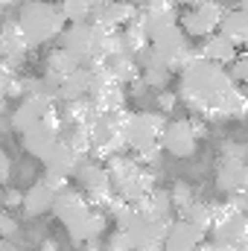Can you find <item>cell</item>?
I'll return each mask as SVG.
<instances>
[{"label": "cell", "instance_id": "cell-39", "mask_svg": "<svg viewBox=\"0 0 248 251\" xmlns=\"http://www.w3.org/2000/svg\"><path fill=\"white\" fill-rule=\"evenodd\" d=\"M207 251H248V246H210L207 243Z\"/></svg>", "mask_w": 248, "mask_h": 251}, {"label": "cell", "instance_id": "cell-43", "mask_svg": "<svg viewBox=\"0 0 248 251\" xmlns=\"http://www.w3.org/2000/svg\"><path fill=\"white\" fill-rule=\"evenodd\" d=\"M196 251H207V243H201V246H198Z\"/></svg>", "mask_w": 248, "mask_h": 251}, {"label": "cell", "instance_id": "cell-10", "mask_svg": "<svg viewBox=\"0 0 248 251\" xmlns=\"http://www.w3.org/2000/svg\"><path fill=\"white\" fill-rule=\"evenodd\" d=\"M21 137H24V149H26L32 158L44 161V158H47V152H50V149L56 146V140L62 137V120H59V108L53 105V108L44 114V120H38L32 128H26Z\"/></svg>", "mask_w": 248, "mask_h": 251}, {"label": "cell", "instance_id": "cell-28", "mask_svg": "<svg viewBox=\"0 0 248 251\" xmlns=\"http://www.w3.org/2000/svg\"><path fill=\"white\" fill-rule=\"evenodd\" d=\"M82 62L79 59H73L70 53H64L62 47H56L50 56H47V76H56V79H62L67 73H73V70H79Z\"/></svg>", "mask_w": 248, "mask_h": 251}, {"label": "cell", "instance_id": "cell-22", "mask_svg": "<svg viewBox=\"0 0 248 251\" xmlns=\"http://www.w3.org/2000/svg\"><path fill=\"white\" fill-rule=\"evenodd\" d=\"M59 120H62V126H76V128H94V123L99 120V111L94 108V102H91L88 97H82V100H73V102H62Z\"/></svg>", "mask_w": 248, "mask_h": 251}, {"label": "cell", "instance_id": "cell-31", "mask_svg": "<svg viewBox=\"0 0 248 251\" xmlns=\"http://www.w3.org/2000/svg\"><path fill=\"white\" fill-rule=\"evenodd\" d=\"M225 70H228L231 82H234L237 88H243V85H246V79H248V59L243 56V53H237V59H234V62L228 64Z\"/></svg>", "mask_w": 248, "mask_h": 251}, {"label": "cell", "instance_id": "cell-15", "mask_svg": "<svg viewBox=\"0 0 248 251\" xmlns=\"http://www.w3.org/2000/svg\"><path fill=\"white\" fill-rule=\"evenodd\" d=\"M134 15H137V6L131 0H108V3H99L91 12L88 24L102 26V29H123Z\"/></svg>", "mask_w": 248, "mask_h": 251}, {"label": "cell", "instance_id": "cell-46", "mask_svg": "<svg viewBox=\"0 0 248 251\" xmlns=\"http://www.w3.org/2000/svg\"><path fill=\"white\" fill-rule=\"evenodd\" d=\"M3 246H6V243H3V240H0V251H3Z\"/></svg>", "mask_w": 248, "mask_h": 251}, {"label": "cell", "instance_id": "cell-18", "mask_svg": "<svg viewBox=\"0 0 248 251\" xmlns=\"http://www.w3.org/2000/svg\"><path fill=\"white\" fill-rule=\"evenodd\" d=\"M246 187H248L246 161L222 158L219 161V170H216V190L225 193V196H237V193H246Z\"/></svg>", "mask_w": 248, "mask_h": 251}, {"label": "cell", "instance_id": "cell-26", "mask_svg": "<svg viewBox=\"0 0 248 251\" xmlns=\"http://www.w3.org/2000/svg\"><path fill=\"white\" fill-rule=\"evenodd\" d=\"M99 67H102L105 76L114 79L117 85H128V82L140 79V70H137L134 56H123V53H117V56H105V59L99 62Z\"/></svg>", "mask_w": 248, "mask_h": 251}, {"label": "cell", "instance_id": "cell-24", "mask_svg": "<svg viewBox=\"0 0 248 251\" xmlns=\"http://www.w3.org/2000/svg\"><path fill=\"white\" fill-rule=\"evenodd\" d=\"M219 35H225L234 47H243L248 41V15L246 9H228L222 12V21H219Z\"/></svg>", "mask_w": 248, "mask_h": 251}, {"label": "cell", "instance_id": "cell-7", "mask_svg": "<svg viewBox=\"0 0 248 251\" xmlns=\"http://www.w3.org/2000/svg\"><path fill=\"white\" fill-rule=\"evenodd\" d=\"M123 126H125V111L99 114V120L91 128V155H94V161L102 164V161H108L114 155H123L125 149Z\"/></svg>", "mask_w": 248, "mask_h": 251}, {"label": "cell", "instance_id": "cell-25", "mask_svg": "<svg viewBox=\"0 0 248 251\" xmlns=\"http://www.w3.org/2000/svg\"><path fill=\"white\" fill-rule=\"evenodd\" d=\"M26 50H29V44H26L24 32L18 29V24L15 21H6L3 29H0V56L6 62H21L26 56Z\"/></svg>", "mask_w": 248, "mask_h": 251}, {"label": "cell", "instance_id": "cell-23", "mask_svg": "<svg viewBox=\"0 0 248 251\" xmlns=\"http://www.w3.org/2000/svg\"><path fill=\"white\" fill-rule=\"evenodd\" d=\"M79 161H82V158H79V155H76V152H73V149L64 143L62 137H59V140H56V146L47 152V158H44L41 164L47 167V173H50V176L67 178V176H73V173H76Z\"/></svg>", "mask_w": 248, "mask_h": 251}, {"label": "cell", "instance_id": "cell-42", "mask_svg": "<svg viewBox=\"0 0 248 251\" xmlns=\"http://www.w3.org/2000/svg\"><path fill=\"white\" fill-rule=\"evenodd\" d=\"M38 251H59V249H56V243H44Z\"/></svg>", "mask_w": 248, "mask_h": 251}, {"label": "cell", "instance_id": "cell-34", "mask_svg": "<svg viewBox=\"0 0 248 251\" xmlns=\"http://www.w3.org/2000/svg\"><path fill=\"white\" fill-rule=\"evenodd\" d=\"M15 231H18V222L12 219V213H9V210H3V207H0V240L12 237Z\"/></svg>", "mask_w": 248, "mask_h": 251}, {"label": "cell", "instance_id": "cell-47", "mask_svg": "<svg viewBox=\"0 0 248 251\" xmlns=\"http://www.w3.org/2000/svg\"><path fill=\"white\" fill-rule=\"evenodd\" d=\"M99 3H108V0H99Z\"/></svg>", "mask_w": 248, "mask_h": 251}, {"label": "cell", "instance_id": "cell-32", "mask_svg": "<svg viewBox=\"0 0 248 251\" xmlns=\"http://www.w3.org/2000/svg\"><path fill=\"white\" fill-rule=\"evenodd\" d=\"M102 251H131V240H128V234L120 231V228H114L111 234H108V240L105 243H99Z\"/></svg>", "mask_w": 248, "mask_h": 251}, {"label": "cell", "instance_id": "cell-9", "mask_svg": "<svg viewBox=\"0 0 248 251\" xmlns=\"http://www.w3.org/2000/svg\"><path fill=\"white\" fill-rule=\"evenodd\" d=\"M222 12L225 6L219 0H207V3H198L193 9H187L184 15L178 18V29L184 32L187 38H207L219 29V21H222Z\"/></svg>", "mask_w": 248, "mask_h": 251}, {"label": "cell", "instance_id": "cell-13", "mask_svg": "<svg viewBox=\"0 0 248 251\" xmlns=\"http://www.w3.org/2000/svg\"><path fill=\"white\" fill-rule=\"evenodd\" d=\"M64 184H67V178H59V176H50V173H47L41 181H35L32 187L24 193V201H21L24 213H26V216L50 213V207H53V196H56Z\"/></svg>", "mask_w": 248, "mask_h": 251}, {"label": "cell", "instance_id": "cell-12", "mask_svg": "<svg viewBox=\"0 0 248 251\" xmlns=\"http://www.w3.org/2000/svg\"><path fill=\"white\" fill-rule=\"evenodd\" d=\"M198 146V134L193 120H167L161 131V149L175 155V158H190Z\"/></svg>", "mask_w": 248, "mask_h": 251}, {"label": "cell", "instance_id": "cell-4", "mask_svg": "<svg viewBox=\"0 0 248 251\" xmlns=\"http://www.w3.org/2000/svg\"><path fill=\"white\" fill-rule=\"evenodd\" d=\"M18 29L24 32L29 50L32 47H41L53 38H59L64 29V15L56 3H44V0H32V3H24L21 12H18Z\"/></svg>", "mask_w": 248, "mask_h": 251}, {"label": "cell", "instance_id": "cell-29", "mask_svg": "<svg viewBox=\"0 0 248 251\" xmlns=\"http://www.w3.org/2000/svg\"><path fill=\"white\" fill-rule=\"evenodd\" d=\"M99 6V0H62V15L64 21H70V24H82V21H88L91 18V12Z\"/></svg>", "mask_w": 248, "mask_h": 251}, {"label": "cell", "instance_id": "cell-14", "mask_svg": "<svg viewBox=\"0 0 248 251\" xmlns=\"http://www.w3.org/2000/svg\"><path fill=\"white\" fill-rule=\"evenodd\" d=\"M105 228H108V216L102 210H94L88 207L85 213H79L73 222L64 225L67 237L76 243V246H85V243H99L105 237Z\"/></svg>", "mask_w": 248, "mask_h": 251}, {"label": "cell", "instance_id": "cell-45", "mask_svg": "<svg viewBox=\"0 0 248 251\" xmlns=\"http://www.w3.org/2000/svg\"><path fill=\"white\" fill-rule=\"evenodd\" d=\"M131 3H134V6H140V3H143V0H131Z\"/></svg>", "mask_w": 248, "mask_h": 251}, {"label": "cell", "instance_id": "cell-1", "mask_svg": "<svg viewBox=\"0 0 248 251\" xmlns=\"http://www.w3.org/2000/svg\"><path fill=\"white\" fill-rule=\"evenodd\" d=\"M228 88H237V85L231 82L228 70L219 67V64H213V62L198 59V53H196V56L178 70V94H175V97H178V102H184L193 114L204 117V114H207V105H210L219 94H225Z\"/></svg>", "mask_w": 248, "mask_h": 251}, {"label": "cell", "instance_id": "cell-5", "mask_svg": "<svg viewBox=\"0 0 248 251\" xmlns=\"http://www.w3.org/2000/svg\"><path fill=\"white\" fill-rule=\"evenodd\" d=\"M76 184H79V193L85 196V201L94 207V210H108L111 207V201L117 199L114 196V187H111V178H108V173H105V164H99V161H94V158H85V161H79V167H76Z\"/></svg>", "mask_w": 248, "mask_h": 251}, {"label": "cell", "instance_id": "cell-17", "mask_svg": "<svg viewBox=\"0 0 248 251\" xmlns=\"http://www.w3.org/2000/svg\"><path fill=\"white\" fill-rule=\"evenodd\" d=\"M201 243H207V237L198 228H193L184 219H173L170 228H167V237H164L161 251H196Z\"/></svg>", "mask_w": 248, "mask_h": 251}, {"label": "cell", "instance_id": "cell-35", "mask_svg": "<svg viewBox=\"0 0 248 251\" xmlns=\"http://www.w3.org/2000/svg\"><path fill=\"white\" fill-rule=\"evenodd\" d=\"M222 158H237V161H246V143H225L222 146Z\"/></svg>", "mask_w": 248, "mask_h": 251}, {"label": "cell", "instance_id": "cell-3", "mask_svg": "<svg viewBox=\"0 0 248 251\" xmlns=\"http://www.w3.org/2000/svg\"><path fill=\"white\" fill-rule=\"evenodd\" d=\"M105 173H108V178H111L114 196L123 199L125 204H140V201L155 190L152 173H149L140 161H134V158H128V155H114V158H108V161H105Z\"/></svg>", "mask_w": 248, "mask_h": 251}, {"label": "cell", "instance_id": "cell-19", "mask_svg": "<svg viewBox=\"0 0 248 251\" xmlns=\"http://www.w3.org/2000/svg\"><path fill=\"white\" fill-rule=\"evenodd\" d=\"M91 24L88 21H82V24H70V26H64L62 35H59V47H62L64 53H70L73 59H79L82 62V67L88 64V59H91Z\"/></svg>", "mask_w": 248, "mask_h": 251}, {"label": "cell", "instance_id": "cell-37", "mask_svg": "<svg viewBox=\"0 0 248 251\" xmlns=\"http://www.w3.org/2000/svg\"><path fill=\"white\" fill-rule=\"evenodd\" d=\"M12 70L6 64H0V100H6V91H9V82H12Z\"/></svg>", "mask_w": 248, "mask_h": 251}, {"label": "cell", "instance_id": "cell-21", "mask_svg": "<svg viewBox=\"0 0 248 251\" xmlns=\"http://www.w3.org/2000/svg\"><path fill=\"white\" fill-rule=\"evenodd\" d=\"M88 207H91V204L85 201V196H82L79 190L70 187V184H64V187L53 196V207H50V210L62 219V225H67V222H73L79 213H85Z\"/></svg>", "mask_w": 248, "mask_h": 251}, {"label": "cell", "instance_id": "cell-41", "mask_svg": "<svg viewBox=\"0 0 248 251\" xmlns=\"http://www.w3.org/2000/svg\"><path fill=\"white\" fill-rule=\"evenodd\" d=\"M79 251H102V246H99V243H85Z\"/></svg>", "mask_w": 248, "mask_h": 251}, {"label": "cell", "instance_id": "cell-44", "mask_svg": "<svg viewBox=\"0 0 248 251\" xmlns=\"http://www.w3.org/2000/svg\"><path fill=\"white\" fill-rule=\"evenodd\" d=\"M9 3H15V0H0V6H9Z\"/></svg>", "mask_w": 248, "mask_h": 251}, {"label": "cell", "instance_id": "cell-33", "mask_svg": "<svg viewBox=\"0 0 248 251\" xmlns=\"http://www.w3.org/2000/svg\"><path fill=\"white\" fill-rule=\"evenodd\" d=\"M155 102H158V114H164V117H167V114H170V111L178 105V97H175L173 91H161Z\"/></svg>", "mask_w": 248, "mask_h": 251}, {"label": "cell", "instance_id": "cell-2", "mask_svg": "<svg viewBox=\"0 0 248 251\" xmlns=\"http://www.w3.org/2000/svg\"><path fill=\"white\" fill-rule=\"evenodd\" d=\"M167 126V117L158 111H134L125 114L123 126V137H125V149L134 152V161H140L143 167L158 161L161 155V131Z\"/></svg>", "mask_w": 248, "mask_h": 251}, {"label": "cell", "instance_id": "cell-36", "mask_svg": "<svg viewBox=\"0 0 248 251\" xmlns=\"http://www.w3.org/2000/svg\"><path fill=\"white\" fill-rule=\"evenodd\" d=\"M21 201H24V193L21 190H6L3 193V210H12V207H21Z\"/></svg>", "mask_w": 248, "mask_h": 251}, {"label": "cell", "instance_id": "cell-6", "mask_svg": "<svg viewBox=\"0 0 248 251\" xmlns=\"http://www.w3.org/2000/svg\"><path fill=\"white\" fill-rule=\"evenodd\" d=\"M170 222L173 219H161V216H155V213L131 204V216H128L125 228H120V231L128 234L131 251H161Z\"/></svg>", "mask_w": 248, "mask_h": 251}, {"label": "cell", "instance_id": "cell-30", "mask_svg": "<svg viewBox=\"0 0 248 251\" xmlns=\"http://www.w3.org/2000/svg\"><path fill=\"white\" fill-rule=\"evenodd\" d=\"M167 193H170V204H173V210H178V216L196 201V193H193V187L187 181H175L173 190H167Z\"/></svg>", "mask_w": 248, "mask_h": 251}, {"label": "cell", "instance_id": "cell-11", "mask_svg": "<svg viewBox=\"0 0 248 251\" xmlns=\"http://www.w3.org/2000/svg\"><path fill=\"white\" fill-rule=\"evenodd\" d=\"M137 12H140V21H143V29H146L149 41H155L167 29L178 26V6H175V0H143L137 6Z\"/></svg>", "mask_w": 248, "mask_h": 251}, {"label": "cell", "instance_id": "cell-16", "mask_svg": "<svg viewBox=\"0 0 248 251\" xmlns=\"http://www.w3.org/2000/svg\"><path fill=\"white\" fill-rule=\"evenodd\" d=\"M56 102L50 100V97H44V94H35V97H24L21 102H18V108L12 111V117H9V126L15 128V131H26V128H32V126L38 123V120H44V114L53 108Z\"/></svg>", "mask_w": 248, "mask_h": 251}, {"label": "cell", "instance_id": "cell-38", "mask_svg": "<svg viewBox=\"0 0 248 251\" xmlns=\"http://www.w3.org/2000/svg\"><path fill=\"white\" fill-rule=\"evenodd\" d=\"M9 173H12V161H9V155L0 149V184L9 181Z\"/></svg>", "mask_w": 248, "mask_h": 251}, {"label": "cell", "instance_id": "cell-40", "mask_svg": "<svg viewBox=\"0 0 248 251\" xmlns=\"http://www.w3.org/2000/svg\"><path fill=\"white\" fill-rule=\"evenodd\" d=\"M198 3H207V0H175V6H184V9H193Z\"/></svg>", "mask_w": 248, "mask_h": 251}, {"label": "cell", "instance_id": "cell-20", "mask_svg": "<svg viewBox=\"0 0 248 251\" xmlns=\"http://www.w3.org/2000/svg\"><path fill=\"white\" fill-rule=\"evenodd\" d=\"M196 53H198V59H204V62H213V64H219V67H228V64L237 59L240 47H234L225 35L213 32V35L201 38V44H198Z\"/></svg>", "mask_w": 248, "mask_h": 251}, {"label": "cell", "instance_id": "cell-27", "mask_svg": "<svg viewBox=\"0 0 248 251\" xmlns=\"http://www.w3.org/2000/svg\"><path fill=\"white\" fill-rule=\"evenodd\" d=\"M178 219L190 222L193 228H198V231L207 237V231H210V225H213V204H210V201H198V199H196L184 213L178 216Z\"/></svg>", "mask_w": 248, "mask_h": 251}, {"label": "cell", "instance_id": "cell-8", "mask_svg": "<svg viewBox=\"0 0 248 251\" xmlns=\"http://www.w3.org/2000/svg\"><path fill=\"white\" fill-rule=\"evenodd\" d=\"M91 85H88V100L94 102V108L99 114H117L125 108V91L123 85H117L114 79L105 76V70L99 64H91Z\"/></svg>", "mask_w": 248, "mask_h": 251}]
</instances>
